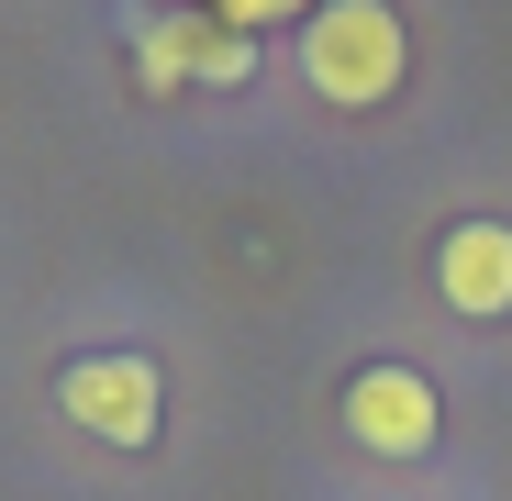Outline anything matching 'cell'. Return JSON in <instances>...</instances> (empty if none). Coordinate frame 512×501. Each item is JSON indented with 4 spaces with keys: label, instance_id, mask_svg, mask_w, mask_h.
Here are the masks:
<instances>
[{
    "label": "cell",
    "instance_id": "1",
    "mask_svg": "<svg viewBox=\"0 0 512 501\" xmlns=\"http://www.w3.org/2000/svg\"><path fill=\"white\" fill-rule=\"evenodd\" d=\"M401 67H412V34H401L390 0H323V12L301 23V78H312V101H334V112L390 101Z\"/></svg>",
    "mask_w": 512,
    "mask_h": 501
},
{
    "label": "cell",
    "instance_id": "2",
    "mask_svg": "<svg viewBox=\"0 0 512 501\" xmlns=\"http://www.w3.org/2000/svg\"><path fill=\"white\" fill-rule=\"evenodd\" d=\"M134 78L167 101V90H245L256 78V34L212 23V12H167V23H134Z\"/></svg>",
    "mask_w": 512,
    "mask_h": 501
},
{
    "label": "cell",
    "instance_id": "3",
    "mask_svg": "<svg viewBox=\"0 0 512 501\" xmlns=\"http://www.w3.org/2000/svg\"><path fill=\"white\" fill-rule=\"evenodd\" d=\"M56 401H67V424H90L101 446H145V435H156V412H167V390H156L145 357H67Z\"/></svg>",
    "mask_w": 512,
    "mask_h": 501
},
{
    "label": "cell",
    "instance_id": "4",
    "mask_svg": "<svg viewBox=\"0 0 512 501\" xmlns=\"http://www.w3.org/2000/svg\"><path fill=\"white\" fill-rule=\"evenodd\" d=\"M346 435L368 457H423L435 446V390H423L412 368H357L346 379Z\"/></svg>",
    "mask_w": 512,
    "mask_h": 501
},
{
    "label": "cell",
    "instance_id": "5",
    "mask_svg": "<svg viewBox=\"0 0 512 501\" xmlns=\"http://www.w3.org/2000/svg\"><path fill=\"white\" fill-rule=\"evenodd\" d=\"M435 290H446V312L501 323L512 312V223H457L435 245Z\"/></svg>",
    "mask_w": 512,
    "mask_h": 501
},
{
    "label": "cell",
    "instance_id": "6",
    "mask_svg": "<svg viewBox=\"0 0 512 501\" xmlns=\"http://www.w3.org/2000/svg\"><path fill=\"white\" fill-rule=\"evenodd\" d=\"M212 23H234V34H256V23H312L323 0H201Z\"/></svg>",
    "mask_w": 512,
    "mask_h": 501
}]
</instances>
